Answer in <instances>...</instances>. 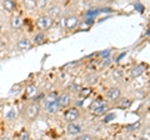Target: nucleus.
I'll return each mask as SVG.
<instances>
[{
  "mask_svg": "<svg viewBox=\"0 0 150 140\" xmlns=\"http://www.w3.org/2000/svg\"><path fill=\"white\" fill-rule=\"evenodd\" d=\"M60 108V104H59V98L56 93H51V94L48 96V99L45 100V104H44V109L48 111L50 114H54L58 111V109Z\"/></svg>",
  "mask_w": 150,
  "mask_h": 140,
  "instance_id": "nucleus-1",
  "label": "nucleus"
},
{
  "mask_svg": "<svg viewBox=\"0 0 150 140\" xmlns=\"http://www.w3.org/2000/svg\"><path fill=\"white\" fill-rule=\"evenodd\" d=\"M91 111L95 115H100L103 113H105L106 111V104L101 100H98L91 105Z\"/></svg>",
  "mask_w": 150,
  "mask_h": 140,
  "instance_id": "nucleus-2",
  "label": "nucleus"
},
{
  "mask_svg": "<svg viewBox=\"0 0 150 140\" xmlns=\"http://www.w3.org/2000/svg\"><path fill=\"white\" fill-rule=\"evenodd\" d=\"M79 118V110L76 108H70L64 113V119L69 121V123H73Z\"/></svg>",
  "mask_w": 150,
  "mask_h": 140,
  "instance_id": "nucleus-3",
  "label": "nucleus"
},
{
  "mask_svg": "<svg viewBox=\"0 0 150 140\" xmlns=\"http://www.w3.org/2000/svg\"><path fill=\"white\" fill-rule=\"evenodd\" d=\"M39 110H40V108H39V105L38 104L29 105L28 106V109H26V118L29 120H34L38 116V114H39Z\"/></svg>",
  "mask_w": 150,
  "mask_h": 140,
  "instance_id": "nucleus-4",
  "label": "nucleus"
},
{
  "mask_svg": "<svg viewBox=\"0 0 150 140\" xmlns=\"http://www.w3.org/2000/svg\"><path fill=\"white\" fill-rule=\"evenodd\" d=\"M145 69H146V65H145V64H140V65H138V66H135L133 70H131L130 78H131V79H135V78L140 76V75H142V74L145 71Z\"/></svg>",
  "mask_w": 150,
  "mask_h": 140,
  "instance_id": "nucleus-5",
  "label": "nucleus"
},
{
  "mask_svg": "<svg viewBox=\"0 0 150 140\" xmlns=\"http://www.w3.org/2000/svg\"><path fill=\"white\" fill-rule=\"evenodd\" d=\"M63 24L67 29H74V28L79 24V20H78L76 16H70V18H68V19L64 20Z\"/></svg>",
  "mask_w": 150,
  "mask_h": 140,
  "instance_id": "nucleus-6",
  "label": "nucleus"
},
{
  "mask_svg": "<svg viewBox=\"0 0 150 140\" xmlns=\"http://www.w3.org/2000/svg\"><path fill=\"white\" fill-rule=\"evenodd\" d=\"M80 133H81V127L80 125L75 124L74 121L68 125V134H70V135H79Z\"/></svg>",
  "mask_w": 150,
  "mask_h": 140,
  "instance_id": "nucleus-7",
  "label": "nucleus"
},
{
  "mask_svg": "<svg viewBox=\"0 0 150 140\" xmlns=\"http://www.w3.org/2000/svg\"><path fill=\"white\" fill-rule=\"evenodd\" d=\"M106 96H108V99H110V100L119 99V98H120V90L118 89V88H111V89L108 90Z\"/></svg>",
  "mask_w": 150,
  "mask_h": 140,
  "instance_id": "nucleus-8",
  "label": "nucleus"
},
{
  "mask_svg": "<svg viewBox=\"0 0 150 140\" xmlns=\"http://www.w3.org/2000/svg\"><path fill=\"white\" fill-rule=\"evenodd\" d=\"M50 24H51V20L48 16H40L39 19H38V25H39L41 29H48Z\"/></svg>",
  "mask_w": 150,
  "mask_h": 140,
  "instance_id": "nucleus-9",
  "label": "nucleus"
},
{
  "mask_svg": "<svg viewBox=\"0 0 150 140\" xmlns=\"http://www.w3.org/2000/svg\"><path fill=\"white\" fill-rule=\"evenodd\" d=\"M70 103H71V99H70V96L68 94H63L62 96H59V104H60V106H63V108L69 106Z\"/></svg>",
  "mask_w": 150,
  "mask_h": 140,
  "instance_id": "nucleus-10",
  "label": "nucleus"
},
{
  "mask_svg": "<svg viewBox=\"0 0 150 140\" xmlns=\"http://www.w3.org/2000/svg\"><path fill=\"white\" fill-rule=\"evenodd\" d=\"M29 39H26V38H23L19 40V43H18V48L20 49V50H25L29 48Z\"/></svg>",
  "mask_w": 150,
  "mask_h": 140,
  "instance_id": "nucleus-11",
  "label": "nucleus"
},
{
  "mask_svg": "<svg viewBox=\"0 0 150 140\" xmlns=\"http://www.w3.org/2000/svg\"><path fill=\"white\" fill-rule=\"evenodd\" d=\"M3 6H4V9H5V10L13 11L14 9H15V3H14L13 0H5V1H4V4H3Z\"/></svg>",
  "mask_w": 150,
  "mask_h": 140,
  "instance_id": "nucleus-12",
  "label": "nucleus"
},
{
  "mask_svg": "<svg viewBox=\"0 0 150 140\" xmlns=\"http://www.w3.org/2000/svg\"><path fill=\"white\" fill-rule=\"evenodd\" d=\"M130 105H131V100L123 99V100H121V103L119 104V108L120 109H128V108H130Z\"/></svg>",
  "mask_w": 150,
  "mask_h": 140,
  "instance_id": "nucleus-13",
  "label": "nucleus"
},
{
  "mask_svg": "<svg viewBox=\"0 0 150 140\" xmlns=\"http://www.w3.org/2000/svg\"><path fill=\"white\" fill-rule=\"evenodd\" d=\"M100 13V9H96V8H93L90 10L86 11V16H91V18H95L98 14Z\"/></svg>",
  "mask_w": 150,
  "mask_h": 140,
  "instance_id": "nucleus-14",
  "label": "nucleus"
},
{
  "mask_svg": "<svg viewBox=\"0 0 150 140\" xmlns=\"http://www.w3.org/2000/svg\"><path fill=\"white\" fill-rule=\"evenodd\" d=\"M44 34L43 33H39V34H36L35 35V39H34V41H35V44H41L44 41Z\"/></svg>",
  "mask_w": 150,
  "mask_h": 140,
  "instance_id": "nucleus-15",
  "label": "nucleus"
},
{
  "mask_svg": "<svg viewBox=\"0 0 150 140\" xmlns=\"http://www.w3.org/2000/svg\"><path fill=\"white\" fill-rule=\"evenodd\" d=\"M36 93V88L34 85H29L28 86V89H26V94L28 95H34Z\"/></svg>",
  "mask_w": 150,
  "mask_h": 140,
  "instance_id": "nucleus-16",
  "label": "nucleus"
},
{
  "mask_svg": "<svg viewBox=\"0 0 150 140\" xmlns=\"http://www.w3.org/2000/svg\"><path fill=\"white\" fill-rule=\"evenodd\" d=\"M35 4H36V1L35 0H25V6L26 8H29V9H33L35 6Z\"/></svg>",
  "mask_w": 150,
  "mask_h": 140,
  "instance_id": "nucleus-17",
  "label": "nucleus"
},
{
  "mask_svg": "<svg viewBox=\"0 0 150 140\" xmlns=\"http://www.w3.org/2000/svg\"><path fill=\"white\" fill-rule=\"evenodd\" d=\"M112 119H115V114L114 113H111V114H109V115H106L104 119H103V121L104 123H109V121H111Z\"/></svg>",
  "mask_w": 150,
  "mask_h": 140,
  "instance_id": "nucleus-18",
  "label": "nucleus"
},
{
  "mask_svg": "<svg viewBox=\"0 0 150 140\" xmlns=\"http://www.w3.org/2000/svg\"><path fill=\"white\" fill-rule=\"evenodd\" d=\"M99 55H100V57L101 58H109L110 57V50H104V51H100V53H99Z\"/></svg>",
  "mask_w": 150,
  "mask_h": 140,
  "instance_id": "nucleus-19",
  "label": "nucleus"
},
{
  "mask_svg": "<svg viewBox=\"0 0 150 140\" xmlns=\"http://www.w3.org/2000/svg\"><path fill=\"white\" fill-rule=\"evenodd\" d=\"M59 9L58 8H51L50 9V15L51 16H56V15H59Z\"/></svg>",
  "mask_w": 150,
  "mask_h": 140,
  "instance_id": "nucleus-20",
  "label": "nucleus"
},
{
  "mask_svg": "<svg viewBox=\"0 0 150 140\" xmlns=\"http://www.w3.org/2000/svg\"><path fill=\"white\" fill-rule=\"evenodd\" d=\"M140 127V124L137 123V124H133V125H128V130L129 132H131V130H135V129H138Z\"/></svg>",
  "mask_w": 150,
  "mask_h": 140,
  "instance_id": "nucleus-21",
  "label": "nucleus"
},
{
  "mask_svg": "<svg viewBox=\"0 0 150 140\" xmlns=\"http://www.w3.org/2000/svg\"><path fill=\"white\" fill-rule=\"evenodd\" d=\"M90 93H91V89H85V90L80 91V95L81 96H88V95H90Z\"/></svg>",
  "mask_w": 150,
  "mask_h": 140,
  "instance_id": "nucleus-22",
  "label": "nucleus"
},
{
  "mask_svg": "<svg viewBox=\"0 0 150 140\" xmlns=\"http://www.w3.org/2000/svg\"><path fill=\"white\" fill-rule=\"evenodd\" d=\"M79 89H80V88H79V85L78 84H71V85H70V90L71 91H79Z\"/></svg>",
  "mask_w": 150,
  "mask_h": 140,
  "instance_id": "nucleus-23",
  "label": "nucleus"
},
{
  "mask_svg": "<svg viewBox=\"0 0 150 140\" xmlns=\"http://www.w3.org/2000/svg\"><path fill=\"white\" fill-rule=\"evenodd\" d=\"M46 3H48V0H38L36 1V4L39 5L40 8H44L45 5H46Z\"/></svg>",
  "mask_w": 150,
  "mask_h": 140,
  "instance_id": "nucleus-24",
  "label": "nucleus"
},
{
  "mask_svg": "<svg viewBox=\"0 0 150 140\" xmlns=\"http://www.w3.org/2000/svg\"><path fill=\"white\" fill-rule=\"evenodd\" d=\"M91 138H93L91 135H88V134H86V135H81V136H79L78 139H79V140H89V139H91Z\"/></svg>",
  "mask_w": 150,
  "mask_h": 140,
  "instance_id": "nucleus-25",
  "label": "nucleus"
},
{
  "mask_svg": "<svg viewBox=\"0 0 150 140\" xmlns=\"http://www.w3.org/2000/svg\"><path fill=\"white\" fill-rule=\"evenodd\" d=\"M14 116H15V111H14V110H11V111H10V113H9V114H8V116H6V118L11 120V119L14 118Z\"/></svg>",
  "mask_w": 150,
  "mask_h": 140,
  "instance_id": "nucleus-26",
  "label": "nucleus"
},
{
  "mask_svg": "<svg viewBox=\"0 0 150 140\" xmlns=\"http://www.w3.org/2000/svg\"><path fill=\"white\" fill-rule=\"evenodd\" d=\"M111 9L110 8H101L100 9V13H110Z\"/></svg>",
  "mask_w": 150,
  "mask_h": 140,
  "instance_id": "nucleus-27",
  "label": "nucleus"
},
{
  "mask_svg": "<svg viewBox=\"0 0 150 140\" xmlns=\"http://www.w3.org/2000/svg\"><path fill=\"white\" fill-rule=\"evenodd\" d=\"M135 8H137L138 11H140V13L143 11V5H142V4H135Z\"/></svg>",
  "mask_w": 150,
  "mask_h": 140,
  "instance_id": "nucleus-28",
  "label": "nucleus"
},
{
  "mask_svg": "<svg viewBox=\"0 0 150 140\" xmlns=\"http://www.w3.org/2000/svg\"><path fill=\"white\" fill-rule=\"evenodd\" d=\"M21 139H29V134L28 133H25V132H23L21 133V136H20Z\"/></svg>",
  "mask_w": 150,
  "mask_h": 140,
  "instance_id": "nucleus-29",
  "label": "nucleus"
},
{
  "mask_svg": "<svg viewBox=\"0 0 150 140\" xmlns=\"http://www.w3.org/2000/svg\"><path fill=\"white\" fill-rule=\"evenodd\" d=\"M125 55H126V51H125V53H123V54H120V55H119V58L116 59V62H119V60H121V58H124Z\"/></svg>",
  "mask_w": 150,
  "mask_h": 140,
  "instance_id": "nucleus-30",
  "label": "nucleus"
},
{
  "mask_svg": "<svg viewBox=\"0 0 150 140\" xmlns=\"http://www.w3.org/2000/svg\"><path fill=\"white\" fill-rule=\"evenodd\" d=\"M106 60H104V65H109L110 64V58H105Z\"/></svg>",
  "mask_w": 150,
  "mask_h": 140,
  "instance_id": "nucleus-31",
  "label": "nucleus"
},
{
  "mask_svg": "<svg viewBox=\"0 0 150 140\" xmlns=\"http://www.w3.org/2000/svg\"><path fill=\"white\" fill-rule=\"evenodd\" d=\"M120 76V73L119 71H114V78H119Z\"/></svg>",
  "mask_w": 150,
  "mask_h": 140,
  "instance_id": "nucleus-32",
  "label": "nucleus"
},
{
  "mask_svg": "<svg viewBox=\"0 0 150 140\" xmlns=\"http://www.w3.org/2000/svg\"><path fill=\"white\" fill-rule=\"evenodd\" d=\"M18 88H19V85H16V86H14L13 88V90H11V93H14V91H18L19 89H18Z\"/></svg>",
  "mask_w": 150,
  "mask_h": 140,
  "instance_id": "nucleus-33",
  "label": "nucleus"
},
{
  "mask_svg": "<svg viewBox=\"0 0 150 140\" xmlns=\"http://www.w3.org/2000/svg\"><path fill=\"white\" fill-rule=\"evenodd\" d=\"M14 25H19V19H16V20H14V23H13Z\"/></svg>",
  "mask_w": 150,
  "mask_h": 140,
  "instance_id": "nucleus-34",
  "label": "nucleus"
},
{
  "mask_svg": "<svg viewBox=\"0 0 150 140\" xmlns=\"http://www.w3.org/2000/svg\"><path fill=\"white\" fill-rule=\"evenodd\" d=\"M146 35H149V36H150V29H149V30L146 31Z\"/></svg>",
  "mask_w": 150,
  "mask_h": 140,
  "instance_id": "nucleus-35",
  "label": "nucleus"
},
{
  "mask_svg": "<svg viewBox=\"0 0 150 140\" xmlns=\"http://www.w3.org/2000/svg\"><path fill=\"white\" fill-rule=\"evenodd\" d=\"M148 101H149V104H150V98H149V100H148Z\"/></svg>",
  "mask_w": 150,
  "mask_h": 140,
  "instance_id": "nucleus-36",
  "label": "nucleus"
},
{
  "mask_svg": "<svg viewBox=\"0 0 150 140\" xmlns=\"http://www.w3.org/2000/svg\"><path fill=\"white\" fill-rule=\"evenodd\" d=\"M0 29H1V28H0Z\"/></svg>",
  "mask_w": 150,
  "mask_h": 140,
  "instance_id": "nucleus-37",
  "label": "nucleus"
}]
</instances>
